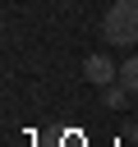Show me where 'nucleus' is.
I'll use <instances>...</instances> for the list:
<instances>
[{
  "mask_svg": "<svg viewBox=\"0 0 138 147\" xmlns=\"http://www.w3.org/2000/svg\"><path fill=\"white\" fill-rule=\"evenodd\" d=\"M101 37L110 46H133L138 41V0H115L101 18Z\"/></svg>",
  "mask_w": 138,
  "mask_h": 147,
  "instance_id": "f257e3e1",
  "label": "nucleus"
},
{
  "mask_svg": "<svg viewBox=\"0 0 138 147\" xmlns=\"http://www.w3.org/2000/svg\"><path fill=\"white\" fill-rule=\"evenodd\" d=\"M115 74H120V69H115V60H110V55H87V60H83V78H87V83H97V87H110V83H115Z\"/></svg>",
  "mask_w": 138,
  "mask_h": 147,
  "instance_id": "f03ea898",
  "label": "nucleus"
},
{
  "mask_svg": "<svg viewBox=\"0 0 138 147\" xmlns=\"http://www.w3.org/2000/svg\"><path fill=\"white\" fill-rule=\"evenodd\" d=\"M120 83H124V87H129V92H133V96H138V55H133V60H124V64H120Z\"/></svg>",
  "mask_w": 138,
  "mask_h": 147,
  "instance_id": "7ed1b4c3",
  "label": "nucleus"
},
{
  "mask_svg": "<svg viewBox=\"0 0 138 147\" xmlns=\"http://www.w3.org/2000/svg\"><path fill=\"white\" fill-rule=\"evenodd\" d=\"M129 96H133V92H129L124 83H110V87H106V106H115V110H120V106H124Z\"/></svg>",
  "mask_w": 138,
  "mask_h": 147,
  "instance_id": "20e7f679",
  "label": "nucleus"
}]
</instances>
